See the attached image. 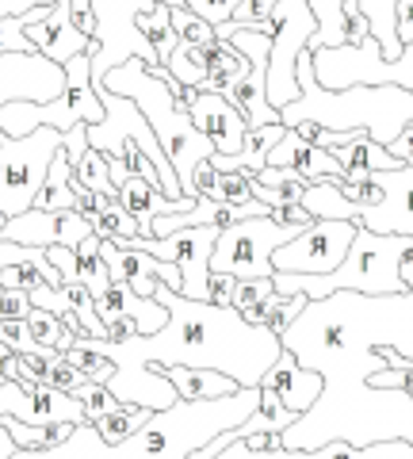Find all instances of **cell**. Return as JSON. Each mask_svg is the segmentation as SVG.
Instances as JSON below:
<instances>
[{
    "label": "cell",
    "instance_id": "obj_1",
    "mask_svg": "<svg viewBox=\"0 0 413 459\" xmlns=\"http://www.w3.org/2000/svg\"><path fill=\"white\" fill-rule=\"evenodd\" d=\"M280 341L298 364L322 376L314 406L280 433L283 448L314 452L330 440L356 448L379 440L413 444V394L402 386H372L375 371L387 368L383 344L413 360V291L306 299Z\"/></svg>",
    "mask_w": 413,
    "mask_h": 459
},
{
    "label": "cell",
    "instance_id": "obj_2",
    "mask_svg": "<svg viewBox=\"0 0 413 459\" xmlns=\"http://www.w3.org/2000/svg\"><path fill=\"white\" fill-rule=\"evenodd\" d=\"M153 295L168 307V322L158 333H138L131 341L77 337L73 344L111 356L119 368H138V364L215 368V371L234 376L241 386H261L264 371L280 360V352H283L280 333H272L268 325L245 322V314L237 307H219L211 299L176 295L165 283Z\"/></svg>",
    "mask_w": 413,
    "mask_h": 459
},
{
    "label": "cell",
    "instance_id": "obj_3",
    "mask_svg": "<svg viewBox=\"0 0 413 459\" xmlns=\"http://www.w3.org/2000/svg\"><path fill=\"white\" fill-rule=\"evenodd\" d=\"M256 402H261V386H237L234 394L207 402L180 398L176 406L150 413V421L119 444H108L92 421H81L54 448H16L12 459H192L207 440L245 421Z\"/></svg>",
    "mask_w": 413,
    "mask_h": 459
},
{
    "label": "cell",
    "instance_id": "obj_4",
    "mask_svg": "<svg viewBox=\"0 0 413 459\" xmlns=\"http://www.w3.org/2000/svg\"><path fill=\"white\" fill-rule=\"evenodd\" d=\"M298 100L280 108V123H322L330 131H364L372 134L379 146L391 142L413 123V89H398V84H352V89L330 92L322 89L314 77V62L310 50L298 54Z\"/></svg>",
    "mask_w": 413,
    "mask_h": 459
},
{
    "label": "cell",
    "instance_id": "obj_5",
    "mask_svg": "<svg viewBox=\"0 0 413 459\" xmlns=\"http://www.w3.org/2000/svg\"><path fill=\"white\" fill-rule=\"evenodd\" d=\"M99 89H111V92H119V96H131L134 104L142 108L146 123L153 126V134H158V142H161L165 157L176 169L180 188L188 192L195 165L207 161V157L215 153V146H211V138L192 123V115L176 104V92L168 89V81L150 74L146 57H131V62L108 69V77H104Z\"/></svg>",
    "mask_w": 413,
    "mask_h": 459
},
{
    "label": "cell",
    "instance_id": "obj_6",
    "mask_svg": "<svg viewBox=\"0 0 413 459\" xmlns=\"http://www.w3.org/2000/svg\"><path fill=\"white\" fill-rule=\"evenodd\" d=\"M409 234H379V230L356 226V238L333 272L325 276H295V272H276L272 287L280 295H306V299H325L333 291H360V295H394L406 291L398 264L402 253L409 249Z\"/></svg>",
    "mask_w": 413,
    "mask_h": 459
},
{
    "label": "cell",
    "instance_id": "obj_7",
    "mask_svg": "<svg viewBox=\"0 0 413 459\" xmlns=\"http://www.w3.org/2000/svg\"><path fill=\"white\" fill-rule=\"evenodd\" d=\"M104 119V100L92 84V62L89 54H77L65 62V89L39 104V100H12L0 108V131L8 138H23L35 126H58L69 131L77 123H99Z\"/></svg>",
    "mask_w": 413,
    "mask_h": 459
},
{
    "label": "cell",
    "instance_id": "obj_8",
    "mask_svg": "<svg viewBox=\"0 0 413 459\" xmlns=\"http://www.w3.org/2000/svg\"><path fill=\"white\" fill-rule=\"evenodd\" d=\"M314 62V77L322 89L340 92L352 84H398L413 89V42H406L398 57H383L375 35H364L360 42L345 47H306Z\"/></svg>",
    "mask_w": 413,
    "mask_h": 459
},
{
    "label": "cell",
    "instance_id": "obj_9",
    "mask_svg": "<svg viewBox=\"0 0 413 459\" xmlns=\"http://www.w3.org/2000/svg\"><path fill=\"white\" fill-rule=\"evenodd\" d=\"M62 150L58 126H35L23 138L0 142V211L16 219L27 207H35V195L50 172L54 153Z\"/></svg>",
    "mask_w": 413,
    "mask_h": 459
},
{
    "label": "cell",
    "instance_id": "obj_10",
    "mask_svg": "<svg viewBox=\"0 0 413 459\" xmlns=\"http://www.w3.org/2000/svg\"><path fill=\"white\" fill-rule=\"evenodd\" d=\"M264 31L272 35V50H268V104L276 111L298 100V54L310 47L318 31V16L310 0H276L272 16H268Z\"/></svg>",
    "mask_w": 413,
    "mask_h": 459
},
{
    "label": "cell",
    "instance_id": "obj_11",
    "mask_svg": "<svg viewBox=\"0 0 413 459\" xmlns=\"http://www.w3.org/2000/svg\"><path fill=\"white\" fill-rule=\"evenodd\" d=\"M298 230H303V226L276 222L272 214H253V219L222 226V234L215 241V253H211V272L237 276V280L276 276L272 253L283 246V241H291Z\"/></svg>",
    "mask_w": 413,
    "mask_h": 459
},
{
    "label": "cell",
    "instance_id": "obj_12",
    "mask_svg": "<svg viewBox=\"0 0 413 459\" xmlns=\"http://www.w3.org/2000/svg\"><path fill=\"white\" fill-rule=\"evenodd\" d=\"M158 0H92V16H96V50L89 54L92 62V84L99 89L108 77V69H116L131 57H146V62H158L150 39L142 35L138 16L150 12Z\"/></svg>",
    "mask_w": 413,
    "mask_h": 459
},
{
    "label": "cell",
    "instance_id": "obj_13",
    "mask_svg": "<svg viewBox=\"0 0 413 459\" xmlns=\"http://www.w3.org/2000/svg\"><path fill=\"white\" fill-rule=\"evenodd\" d=\"M356 226L360 222L352 219H314L272 253V268L295 272V276H325V272H333L345 261Z\"/></svg>",
    "mask_w": 413,
    "mask_h": 459
},
{
    "label": "cell",
    "instance_id": "obj_14",
    "mask_svg": "<svg viewBox=\"0 0 413 459\" xmlns=\"http://www.w3.org/2000/svg\"><path fill=\"white\" fill-rule=\"evenodd\" d=\"M0 418H20L31 425H81L84 406L54 383L0 379Z\"/></svg>",
    "mask_w": 413,
    "mask_h": 459
},
{
    "label": "cell",
    "instance_id": "obj_15",
    "mask_svg": "<svg viewBox=\"0 0 413 459\" xmlns=\"http://www.w3.org/2000/svg\"><path fill=\"white\" fill-rule=\"evenodd\" d=\"M65 89V65L47 54H0V108L12 100H39L47 104Z\"/></svg>",
    "mask_w": 413,
    "mask_h": 459
},
{
    "label": "cell",
    "instance_id": "obj_16",
    "mask_svg": "<svg viewBox=\"0 0 413 459\" xmlns=\"http://www.w3.org/2000/svg\"><path fill=\"white\" fill-rule=\"evenodd\" d=\"M379 199L372 207H360L356 222L379 234H409L413 238V165L372 172Z\"/></svg>",
    "mask_w": 413,
    "mask_h": 459
},
{
    "label": "cell",
    "instance_id": "obj_17",
    "mask_svg": "<svg viewBox=\"0 0 413 459\" xmlns=\"http://www.w3.org/2000/svg\"><path fill=\"white\" fill-rule=\"evenodd\" d=\"M222 234L219 222H203V226H184L173 234L161 238V246H168V261L180 264L184 276V291L188 299H207L211 291V253H215V241Z\"/></svg>",
    "mask_w": 413,
    "mask_h": 459
},
{
    "label": "cell",
    "instance_id": "obj_18",
    "mask_svg": "<svg viewBox=\"0 0 413 459\" xmlns=\"http://www.w3.org/2000/svg\"><path fill=\"white\" fill-rule=\"evenodd\" d=\"M99 256L108 261L111 280L131 283L134 291L146 299H153V291H158L161 283L173 287L176 295L184 291V276H180L176 261H161V256H153L146 249H119L116 241H99Z\"/></svg>",
    "mask_w": 413,
    "mask_h": 459
},
{
    "label": "cell",
    "instance_id": "obj_19",
    "mask_svg": "<svg viewBox=\"0 0 413 459\" xmlns=\"http://www.w3.org/2000/svg\"><path fill=\"white\" fill-rule=\"evenodd\" d=\"M27 39L39 47V54H47L50 62H58V65H65L69 57H77V54H92L96 50V39L84 35L81 27L73 23V4H69V0H54L47 16L27 23Z\"/></svg>",
    "mask_w": 413,
    "mask_h": 459
},
{
    "label": "cell",
    "instance_id": "obj_20",
    "mask_svg": "<svg viewBox=\"0 0 413 459\" xmlns=\"http://www.w3.org/2000/svg\"><path fill=\"white\" fill-rule=\"evenodd\" d=\"M192 123L211 138V146L215 153L230 157L241 150V142H245V131H249V119L237 111V104H230L222 92H199L195 104L188 108Z\"/></svg>",
    "mask_w": 413,
    "mask_h": 459
},
{
    "label": "cell",
    "instance_id": "obj_21",
    "mask_svg": "<svg viewBox=\"0 0 413 459\" xmlns=\"http://www.w3.org/2000/svg\"><path fill=\"white\" fill-rule=\"evenodd\" d=\"M318 16V31L310 39V47H345V42H360L372 35L360 0H310Z\"/></svg>",
    "mask_w": 413,
    "mask_h": 459
},
{
    "label": "cell",
    "instance_id": "obj_22",
    "mask_svg": "<svg viewBox=\"0 0 413 459\" xmlns=\"http://www.w3.org/2000/svg\"><path fill=\"white\" fill-rule=\"evenodd\" d=\"M261 386H272V391L283 398V406H291L298 418H303V413L314 406V398L322 394V376L318 371H310V368H303L288 349H283L280 360L264 371Z\"/></svg>",
    "mask_w": 413,
    "mask_h": 459
},
{
    "label": "cell",
    "instance_id": "obj_23",
    "mask_svg": "<svg viewBox=\"0 0 413 459\" xmlns=\"http://www.w3.org/2000/svg\"><path fill=\"white\" fill-rule=\"evenodd\" d=\"M165 371V379L176 386V394L180 398H188V402H207V398H226V394H234L237 391V379L234 376H226V371H215V368H184V364H165L158 368Z\"/></svg>",
    "mask_w": 413,
    "mask_h": 459
},
{
    "label": "cell",
    "instance_id": "obj_24",
    "mask_svg": "<svg viewBox=\"0 0 413 459\" xmlns=\"http://www.w3.org/2000/svg\"><path fill=\"white\" fill-rule=\"evenodd\" d=\"M288 134V126L283 123H264V126H249L245 131V142H241V150L222 157V153H211V165L219 172H234V169H245V172H261L268 165V150L276 146V142Z\"/></svg>",
    "mask_w": 413,
    "mask_h": 459
},
{
    "label": "cell",
    "instance_id": "obj_25",
    "mask_svg": "<svg viewBox=\"0 0 413 459\" xmlns=\"http://www.w3.org/2000/svg\"><path fill=\"white\" fill-rule=\"evenodd\" d=\"M314 180H306L298 169L288 165H264L261 172H253V195L268 207H280V204H303V192L310 188Z\"/></svg>",
    "mask_w": 413,
    "mask_h": 459
},
{
    "label": "cell",
    "instance_id": "obj_26",
    "mask_svg": "<svg viewBox=\"0 0 413 459\" xmlns=\"http://www.w3.org/2000/svg\"><path fill=\"white\" fill-rule=\"evenodd\" d=\"M58 226H62V211H42V207H27L16 219H8L0 238L16 241V246H39L50 249L58 246Z\"/></svg>",
    "mask_w": 413,
    "mask_h": 459
},
{
    "label": "cell",
    "instance_id": "obj_27",
    "mask_svg": "<svg viewBox=\"0 0 413 459\" xmlns=\"http://www.w3.org/2000/svg\"><path fill=\"white\" fill-rule=\"evenodd\" d=\"M35 207H42V211H77V195H73V161L65 157V150L54 153L47 180H42V188H39V195H35Z\"/></svg>",
    "mask_w": 413,
    "mask_h": 459
},
{
    "label": "cell",
    "instance_id": "obj_28",
    "mask_svg": "<svg viewBox=\"0 0 413 459\" xmlns=\"http://www.w3.org/2000/svg\"><path fill=\"white\" fill-rule=\"evenodd\" d=\"M337 184H340L337 177H322V180H314V184H310V188L303 192V207L314 214V219H352V222H356L360 207H356L352 199L340 195Z\"/></svg>",
    "mask_w": 413,
    "mask_h": 459
},
{
    "label": "cell",
    "instance_id": "obj_29",
    "mask_svg": "<svg viewBox=\"0 0 413 459\" xmlns=\"http://www.w3.org/2000/svg\"><path fill=\"white\" fill-rule=\"evenodd\" d=\"M340 157V165L345 169H364V172H391V169H402V161L387 150V146H379V142L372 134H360L356 142H348V146H337L333 150Z\"/></svg>",
    "mask_w": 413,
    "mask_h": 459
},
{
    "label": "cell",
    "instance_id": "obj_30",
    "mask_svg": "<svg viewBox=\"0 0 413 459\" xmlns=\"http://www.w3.org/2000/svg\"><path fill=\"white\" fill-rule=\"evenodd\" d=\"M219 42V39H215ZM211 42V47H215ZM211 47H199V42H176L173 47V54H168V74H173L184 89H199L203 84V77H207V69H211Z\"/></svg>",
    "mask_w": 413,
    "mask_h": 459
},
{
    "label": "cell",
    "instance_id": "obj_31",
    "mask_svg": "<svg viewBox=\"0 0 413 459\" xmlns=\"http://www.w3.org/2000/svg\"><path fill=\"white\" fill-rule=\"evenodd\" d=\"M303 307H306V295H280V291H272L264 303H256V307L241 310V314H245V322H253V325H268L272 333H283V329L298 318V310Z\"/></svg>",
    "mask_w": 413,
    "mask_h": 459
},
{
    "label": "cell",
    "instance_id": "obj_32",
    "mask_svg": "<svg viewBox=\"0 0 413 459\" xmlns=\"http://www.w3.org/2000/svg\"><path fill=\"white\" fill-rule=\"evenodd\" d=\"M8 429V437L16 440V448H27V452H39V448H54L62 444L73 425H31V421H20V418H0Z\"/></svg>",
    "mask_w": 413,
    "mask_h": 459
},
{
    "label": "cell",
    "instance_id": "obj_33",
    "mask_svg": "<svg viewBox=\"0 0 413 459\" xmlns=\"http://www.w3.org/2000/svg\"><path fill=\"white\" fill-rule=\"evenodd\" d=\"M394 4L398 0H360L367 23H372V35L379 39L383 57H398L402 54V39L394 31Z\"/></svg>",
    "mask_w": 413,
    "mask_h": 459
},
{
    "label": "cell",
    "instance_id": "obj_34",
    "mask_svg": "<svg viewBox=\"0 0 413 459\" xmlns=\"http://www.w3.org/2000/svg\"><path fill=\"white\" fill-rule=\"evenodd\" d=\"M138 27H142V35L150 39V47H153V54H158V62L165 65L168 54H173V47L180 42L176 31H173V16H168V4H153L150 12H142Z\"/></svg>",
    "mask_w": 413,
    "mask_h": 459
},
{
    "label": "cell",
    "instance_id": "obj_35",
    "mask_svg": "<svg viewBox=\"0 0 413 459\" xmlns=\"http://www.w3.org/2000/svg\"><path fill=\"white\" fill-rule=\"evenodd\" d=\"M150 413H153V410H146V406H131V402H123L119 410H111V413H104V418H96L92 425H96V433L104 437L108 444H119V440L131 437L134 429L146 425Z\"/></svg>",
    "mask_w": 413,
    "mask_h": 459
},
{
    "label": "cell",
    "instance_id": "obj_36",
    "mask_svg": "<svg viewBox=\"0 0 413 459\" xmlns=\"http://www.w3.org/2000/svg\"><path fill=\"white\" fill-rule=\"evenodd\" d=\"M27 325H31V333L39 344H47V349H58V352H69L73 349V333L65 329V322L58 318V314L42 310V307H31V314H27Z\"/></svg>",
    "mask_w": 413,
    "mask_h": 459
},
{
    "label": "cell",
    "instance_id": "obj_37",
    "mask_svg": "<svg viewBox=\"0 0 413 459\" xmlns=\"http://www.w3.org/2000/svg\"><path fill=\"white\" fill-rule=\"evenodd\" d=\"M65 360L73 364L84 379L104 383V386H108L111 376H116V360H111V356H104V352H96V349H84V344H73V349L65 352Z\"/></svg>",
    "mask_w": 413,
    "mask_h": 459
},
{
    "label": "cell",
    "instance_id": "obj_38",
    "mask_svg": "<svg viewBox=\"0 0 413 459\" xmlns=\"http://www.w3.org/2000/svg\"><path fill=\"white\" fill-rule=\"evenodd\" d=\"M73 177L81 180V184H89V188H96V192H119L116 184H111V172H108V157L99 153V150H84L77 161H73Z\"/></svg>",
    "mask_w": 413,
    "mask_h": 459
},
{
    "label": "cell",
    "instance_id": "obj_39",
    "mask_svg": "<svg viewBox=\"0 0 413 459\" xmlns=\"http://www.w3.org/2000/svg\"><path fill=\"white\" fill-rule=\"evenodd\" d=\"M168 16H173V31H176V39H184V42H199V47H211L219 35H215V27H211L203 16H195L192 8H184V4H176V8H168Z\"/></svg>",
    "mask_w": 413,
    "mask_h": 459
},
{
    "label": "cell",
    "instance_id": "obj_40",
    "mask_svg": "<svg viewBox=\"0 0 413 459\" xmlns=\"http://www.w3.org/2000/svg\"><path fill=\"white\" fill-rule=\"evenodd\" d=\"M73 398L84 406V421H96V418H104V413H111V410L123 406V402L111 394L104 383H92V379H84L77 391H73Z\"/></svg>",
    "mask_w": 413,
    "mask_h": 459
},
{
    "label": "cell",
    "instance_id": "obj_41",
    "mask_svg": "<svg viewBox=\"0 0 413 459\" xmlns=\"http://www.w3.org/2000/svg\"><path fill=\"white\" fill-rule=\"evenodd\" d=\"M0 371H4V379H16V383H47V360L31 352H8Z\"/></svg>",
    "mask_w": 413,
    "mask_h": 459
},
{
    "label": "cell",
    "instance_id": "obj_42",
    "mask_svg": "<svg viewBox=\"0 0 413 459\" xmlns=\"http://www.w3.org/2000/svg\"><path fill=\"white\" fill-rule=\"evenodd\" d=\"M31 50H39V47L27 39L23 16H4L0 20V54H31Z\"/></svg>",
    "mask_w": 413,
    "mask_h": 459
},
{
    "label": "cell",
    "instance_id": "obj_43",
    "mask_svg": "<svg viewBox=\"0 0 413 459\" xmlns=\"http://www.w3.org/2000/svg\"><path fill=\"white\" fill-rule=\"evenodd\" d=\"M272 8H276V0H237V8H234V23L237 27H253V31H264V23L268 16H272Z\"/></svg>",
    "mask_w": 413,
    "mask_h": 459
},
{
    "label": "cell",
    "instance_id": "obj_44",
    "mask_svg": "<svg viewBox=\"0 0 413 459\" xmlns=\"http://www.w3.org/2000/svg\"><path fill=\"white\" fill-rule=\"evenodd\" d=\"M272 291H276L272 276H264V280H234V307L237 310H249L256 303H264Z\"/></svg>",
    "mask_w": 413,
    "mask_h": 459
},
{
    "label": "cell",
    "instance_id": "obj_45",
    "mask_svg": "<svg viewBox=\"0 0 413 459\" xmlns=\"http://www.w3.org/2000/svg\"><path fill=\"white\" fill-rule=\"evenodd\" d=\"M47 383H54V386H62V391H69V394H73L77 386L84 383V376H81V371H77L73 364L65 360V352H62V356H58V360H54V364H47Z\"/></svg>",
    "mask_w": 413,
    "mask_h": 459
},
{
    "label": "cell",
    "instance_id": "obj_46",
    "mask_svg": "<svg viewBox=\"0 0 413 459\" xmlns=\"http://www.w3.org/2000/svg\"><path fill=\"white\" fill-rule=\"evenodd\" d=\"M31 314V291L0 287V318H27Z\"/></svg>",
    "mask_w": 413,
    "mask_h": 459
},
{
    "label": "cell",
    "instance_id": "obj_47",
    "mask_svg": "<svg viewBox=\"0 0 413 459\" xmlns=\"http://www.w3.org/2000/svg\"><path fill=\"white\" fill-rule=\"evenodd\" d=\"M104 325H108V341H131L142 333L138 318H131V314H104Z\"/></svg>",
    "mask_w": 413,
    "mask_h": 459
},
{
    "label": "cell",
    "instance_id": "obj_48",
    "mask_svg": "<svg viewBox=\"0 0 413 459\" xmlns=\"http://www.w3.org/2000/svg\"><path fill=\"white\" fill-rule=\"evenodd\" d=\"M47 256H50V264L62 272V280H77V268H81L77 249H69V246H50Z\"/></svg>",
    "mask_w": 413,
    "mask_h": 459
},
{
    "label": "cell",
    "instance_id": "obj_49",
    "mask_svg": "<svg viewBox=\"0 0 413 459\" xmlns=\"http://www.w3.org/2000/svg\"><path fill=\"white\" fill-rule=\"evenodd\" d=\"M394 31L402 39V47L413 42V0H398L394 4Z\"/></svg>",
    "mask_w": 413,
    "mask_h": 459
},
{
    "label": "cell",
    "instance_id": "obj_50",
    "mask_svg": "<svg viewBox=\"0 0 413 459\" xmlns=\"http://www.w3.org/2000/svg\"><path fill=\"white\" fill-rule=\"evenodd\" d=\"M394 157H398V161H402V165H413V123L406 126V131L402 134H398L394 142H391V146H387Z\"/></svg>",
    "mask_w": 413,
    "mask_h": 459
},
{
    "label": "cell",
    "instance_id": "obj_51",
    "mask_svg": "<svg viewBox=\"0 0 413 459\" xmlns=\"http://www.w3.org/2000/svg\"><path fill=\"white\" fill-rule=\"evenodd\" d=\"M35 4H54V0H0V20L4 16H23V12H31Z\"/></svg>",
    "mask_w": 413,
    "mask_h": 459
},
{
    "label": "cell",
    "instance_id": "obj_52",
    "mask_svg": "<svg viewBox=\"0 0 413 459\" xmlns=\"http://www.w3.org/2000/svg\"><path fill=\"white\" fill-rule=\"evenodd\" d=\"M12 452H16V440L8 437V429L4 421H0V459H12Z\"/></svg>",
    "mask_w": 413,
    "mask_h": 459
},
{
    "label": "cell",
    "instance_id": "obj_53",
    "mask_svg": "<svg viewBox=\"0 0 413 459\" xmlns=\"http://www.w3.org/2000/svg\"><path fill=\"white\" fill-rule=\"evenodd\" d=\"M73 4V20H81V16H89L92 12V0H69Z\"/></svg>",
    "mask_w": 413,
    "mask_h": 459
},
{
    "label": "cell",
    "instance_id": "obj_54",
    "mask_svg": "<svg viewBox=\"0 0 413 459\" xmlns=\"http://www.w3.org/2000/svg\"><path fill=\"white\" fill-rule=\"evenodd\" d=\"M4 356H8V344L0 341V364H4ZM0 379H4V371H0Z\"/></svg>",
    "mask_w": 413,
    "mask_h": 459
},
{
    "label": "cell",
    "instance_id": "obj_55",
    "mask_svg": "<svg viewBox=\"0 0 413 459\" xmlns=\"http://www.w3.org/2000/svg\"><path fill=\"white\" fill-rule=\"evenodd\" d=\"M158 4H168V8H176V4H184V0H158Z\"/></svg>",
    "mask_w": 413,
    "mask_h": 459
},
{
    "label": "cell",
    "instance_id": "obj_56",
    "mask_svg": "<svg viewBox=\"0 0 413 459\" xmlns=\"http://www.w3.org/2000/svg\"><path fill=\"white\" fill-rule=\"evenodd\" d=\"M0 142H4V131H0Z\"/></svg>",
    "mask_w": 413,
    "mask_h": 459
}]
</instances>
